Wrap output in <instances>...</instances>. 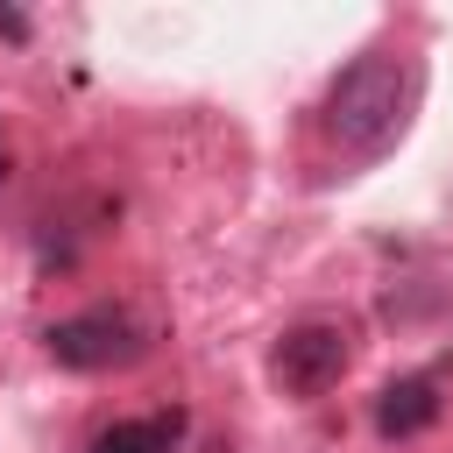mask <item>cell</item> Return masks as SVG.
<instances>
[{"instance_id":"1","label":"cell","mask_w":453,"mask_h":453,"mask_svg":"<svg viewBox=\"0 0 453 453\" xmlns=\"http://www.w3.org/2000/svg\"><path fill=\"white\" fill-rule=\"evenodd\" d=\"M418 113V64L403 50H361L354 64L333 71L319 99V134L333 142L340 163H382Z\"/></svg>"},{"instance_id":"2","label":"cell","mask_w":453,"mask_h":453,"mask_svg":"<svg viewBox=\"0 0 453 453\" xmlns=\"http://www.w3.org/2000/svg\"><path fill=\"white\" fill-rule=\"evenodd\" d=\"M42 354L57 368H71V375H106V368L142 361L149 333H142V319L127 304H85V311H71V319H57L42 333Z\"/></svg>"},{"instance_id":"3","label":"cell","mask_w":453,"mask_h":453,"mask_svg":"<svg viewBox=\"0 0 453 453\" xmlns=\"http://www.w3.org/2000/svg\"><path fill=\"white\" fill-rule=\"evenodd\" d=\"M347 368H354V333H347L340 319H297V326H283L276 347H269L276 389H283V396H304V403L326 396Z\"/></svg>"},{"instance_id":"4","label":"cell","mask_w":453,"mask_h":453,"mask_svg":"<svg viewBox=\"0 0 453 453\" xmlns=\"http://www.w3.org/2000/svg\"><path fill=\"white\" fill-rule=\"evenodd\" d=\"M439 411H446V396H439V375L425 368V375H396V382H382V396H375V439H418V432H432L439 425Z\"/></svg>"},{"instance_id":"5","label":"cell","mask_w":453,"mask_h":453,"mask_svg":"<svg viewBox=\"0 0 453 453\" xmlns=\"http://www.w3.org/2000/svg\"><path fill=\"white\" fill-rule=\"evenodd\" d=\"M184 411H149V418H113L85 439V453H177Z\"/></svg>"},{"instance_id":"6","label":"cell","mask_w":453,"mask_h":453,"mask_svg":"<svg viewBox=\"0 0 453 453\" xmlns=\"http://www.w3.org/2000/svg\"><path fill=\"white\" fill-rule=\"evenodd\" d=\"M0 42H28V14L21 7H0Z\"/></svg>"},{"instance_id":"7","label":"cell","mask_w":453,"mask_h":453,"mask_svg":"<svg viewBox=\"0 0 453 453\" xmlns=\"http://www.w3.org/2000/svg\"><path fill=\"white\" fill-rule=\"evenodd\" d=\"M7 170H14V156H7V127H0V184H7Z\"/></svg>"}]
</instances>
